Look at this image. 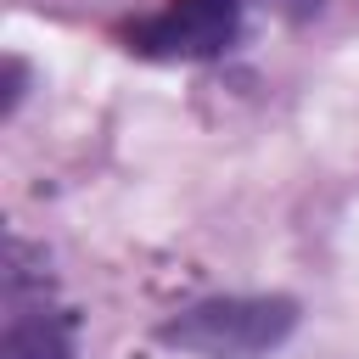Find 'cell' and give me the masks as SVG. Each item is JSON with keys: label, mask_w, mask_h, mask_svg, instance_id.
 <instances>
[{"label": "cell", "mask_w": 359, "mask_h": 359, "mask_svg": "<svg viewBox=\"0 0 359 359\" xmlns=\"http://www.w3.org/2000/svg\"><path fill=\"white\" fill-rule=\"evenodd\" d=\"M22 84H28V67L11 56V62H6V101H0V118H11V112H17V101H22Z\"/></svg>", "instance_id": "cell-5"}, {"label": "cell", "mask_w": 359, "mask_h": 359, "mask_svg": "<svg viewBox=\"0 0 359 359\" xmlns=\"http://www.w3.org/2000/svg\"><path fill=\"white\" fill-rule=\"evenodd\" d=\"M241 28H247V6L241 0H168L135 22H123V50L140 56V62H168V67H185V62H213V56H230L241 45Z\"/></svg>", "instance_id": "cell-3"}, {"label": "cell", "mask_w": 359, "mask_h": 359, "mask_svg": "<svg viewBox=\"0 0 359 359\" xmlns=\"http://www.w3.org/2000/svg\"><path fill=\"white\" fill-rule=\"evenodd\" d=\"M303 309L286 292H236L202 297L157 325V342L191 359H269L292 342Z\"/></svg>", "instance_id": "cell-1"}, {"label": "cell", "mask_w": 359, "mask_h": 359, "mask_svg": "<svg viewBox=\"0 0 359 359\" xmlns=\"http://www.w3.org/2000/svg\"><path fill=\"white\" fill-rule=\"evenodd\" d=\"M275 17H286V22H314L320 11H325V0H264Z\"/></svg>", "instance_id": "cell-4"}, {"label": "cell", "mask_w": 359, "mask_h": 359, "mask_svg": "<svg viewBox=\"0 0 359 359\" xmlns=\"http://www.w3.org/2000/svg\"><path fill=\"white\" fill-rule=\"evenodd\" d=\"M0 359H79V314L62 303L45 252L17 230L0 264Z\"/></svg>", "instance_id": "cell-2"}]
</instances>
